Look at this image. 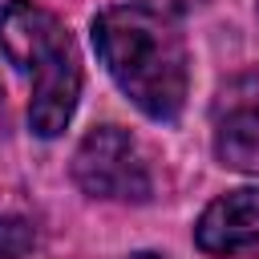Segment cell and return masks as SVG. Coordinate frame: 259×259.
I'll use <instances>...</instances> for the list:
<instances>
[{
    "label": "cell",
    "instance_id": "277c9868",
    "mask_svg": "<svg viewBox=\"0 0 259 259\" xmlns=\"http://www.w3.org/2000/svg\"><path fill=\"white\" fill-rule=\"evenodd\" d=\"M194 243L214 259H259V186L219 194L198 214Z\"/></svg>",
    "mask_w": 259,
    "mask_h": 259
},
{
    "label": "cell",
    "instance_id": "ba28073f",
    "mask_svg": "<svg viewBox=\"0 0 259 259\" xmlns=\"http://www.w3.org/2000/svg\"><path fill=\"white\" fill-rule=\"evenodd\" d=\"M125 259H166V255H158V251H134V255H125Z\"/></svg>",
    "mask_w": 259,
    "mask_h": 259
},
{
    "label": "cell",
    "instance_id": "9c48e42d",
    "mask_svg": "<svg viewBox=\"0 0 259 259\" xmlns=\"http://www.w3.org/2000/svg\"><path fill=\"white\" fill-rule=\"evenodd\" d=\"M0 134H4V89H0Z\"/></svg>",
    "mask_w": 259,
    "mask_h": 259
},
{
    "label": "cell",
    "instance_id": "3957f363",
    "mask_svg": "<svg viewBox=\"0 0 259 259\" xmlns=\"http://www.w3.org/2000/svg\"><path fill=\"white\" fill-rule=\"evenodd\" d=\"M73 182L89 198H105V202H146L154 194V178L142 158V146L121 125H97L81 138L73 154Z\"/></svg>",
    "mask_w": 259,
    "mask_h": 259
},
{
    "label": "cell",
    "instance_id": "5b68a950",
    "mask_svg": "<svg viewBox=\"0 0 259 259\" xmlns=\"http://www.w3.org/2000/svg\"><path fill=\"white\" fill-rule=\"evenodd\" d=\"M214 154L231 170L259 174V101H231L219 113Z\"/></svg>",
    "mask_w": 259,
    "mask_h": 259
},
{
    "label": "cell",
    "instance_id": "6da1fadb",
    "mask_svg": "<svg viewBox=\"0 0 259 259\" xmlns=\"http://www.w3.org/2000/svg\"><path fill=\"white\" fill-rule=\"evenodd\" d=\"M93 49L117 89L150 117L174 121L190 93V57L170 16L146 4H113L93 16Z\"/></svg>",
    "mask_w": 259,
    "mask_h": 259
},
{
    "label": "cell",
    "instance_id": "52a82bcc",
    "mask_svg": "<svg viewBox=\"0 0 259 259\" xmlns=\"http://www.w3.org/2000/svg\"><path fill=\"white\" fill-rule=\"evenodd\" d=\"M138 4H146V8H154V12H162V16H174V12H182V8H190V4H198V0H138Z\"/></svg>",
    "mask_w": 259,
    "mask_h": 259
},
{
    "label": "cell",
    "instance_id": "7a4b0ae2",
    "mask_svg": "<svg viewBox=\"0 0 259 259\" xmlns=\"http://www.w3.org/2000/svg\"><path fill=\"white\" fill-rule=\"evenodd\" d=\"M0 53L28 81L32 134H65L81 97V57L61 16L32 0H8L0 8Z\"/></svg>",
    "mask_w": 259,
    "mask_h": 259
},
{
    "label": "cell",
    "instance_id": "8992f818",
    "mask_svg": "<svg viewBox=\"0 0 259 259\" xmlns=\"http://www.w3.org/2000/svg\"><path fill=\"white\" fill-rule=\"evenodd\" d=\"M36 247V227L24 214H0V259H24Z\"/></svg>",
    "mask_w": 259,
    "mask_h": 259
}]
</instances>
